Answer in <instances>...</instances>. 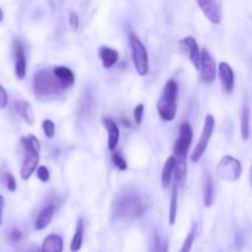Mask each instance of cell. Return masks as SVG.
<instances>
[{
  "instance_id": "1",
  "label": "cell",
  "mask_w": 252,
  "mask_h": 252,
  "mask_svg": "<svg viewBox=\"0 0 252 252\" xmlns=\"http://www.w3.org/2000/svg\"><path fill=\"white\" fill-rule=\"evenodd\" d=\"M150 207L144 194L137 191H123L113 201L112 214L117 220H133L142 217Z\"/></svg>"
},
{
  "instance_id": "2",
  "label": "cell",
  "mask_w": 252,
  "mask_h": 252,
  "mask_svg": "<svg viewBox=\"0 0 252 252\" xmlns=\"http://www.w3.org/2000/svg\"><path fill=\"white\" fill-rule=\"evenodd\" d=\"M32 90L38 100L52 101L63 95L68 89L54 75L52 68H44L37 71L32 78Z\"/></svg>"
},
{
  "instance_id": "3",
  "label": "cell",
  "mask_w": 252,
  "mask_h": 252,
  "mask_svg": "<svg viewBox=\"0 0 252 252\" xmlns=\"http://www.w3.org/2000/svg\"><path fill=\"white\" fill-rule=\"evenodd\" d=\"M177 94L179 86L174 79L167 80L162 90L161 97L158 101L157 110L160 118L164 121H172L176 117L177 112Z\"/></svg>"
},
{
  "instance_id": "4",
  "label": "cell",
  "mask_w": 252,
  "mask_h": 252,
  "mask_svg": "<svg viewBox=\"0 0 252 252\" xmlns=\"http://www.w3.org/2000/svg\"><path fill=\"white\" fill-rule=\"evenodd\" d=\"M129 44L133 63H134L138 74L140 76L147 75L149 71V57H148L147 48L134 32L129 33Z\"/></svg>"
},
{
  "instance_id": "5",
  "label": "cell",
  "mask_w": 252,
  "mask_h": 252,
  "mask_svg": "<svg viewBox=\"0 0 252 252\" xmlns=\"http://www.w3.org/2000/svg\"><path fill=\"white\" fill-rule=\"evenodd\" d=\"M241 174H243L241 162L235 158L230 157V155H225V157L221 158L218 166H217V175L224 181H238L240 179Z\"/></svg>"
},
{
  "instance_id": "6",
  "label": "cell",
  "mask_w": 252,
  "mask_h": 252,
  "mask_svg": "<svg viewBox=\"0 0 252 252\" xmlns=\"http://www.w3.org/2000/svg\"><path fill=\"white\" fill-rule=\"evenodd\" d=\"M192 137H193V132H192L191 125L187 122L182 123L180 127L179 139L174 145V155L177 161H186V157L192 143Z\"/></svg>"
},
{
  "instance_id": "7",
  "label": "cell",
  "mask_w": 252,
  "mask_h": 252,
  "mask_svg": "<svg viewBox=\"0 0 252 252\" xmlns=\"http://www.w3.org/2000/svg\"><path fill=\"white\" fill-rule=\"evenodd\" d=\"M214 126H216V120L212 115H207L206 121H204L203 129H202L201 137H199L198 143H197L196 148H194L193 153H192L191 160L193 162H198L201 160V158L203 157L204 152H206L207 147H208V143L211 140L212 135L214 132Z\"/></svg>"
},
{
  "instance_id": "8",
  "label": "cell",
  "mask_w": 252,
  "mask_h": 252,
  "mask_svg": "<svg viewBox=\"0 0 252 252\" xmlns=\"http://www.w3.org/2000/svg\"><path fill=\"white\" fill-rule=\"evenodd\" d=\"M199 78L201 81L206 85H211L216 80V74L217 68L214 59L209 54L207 49H203L201 52V61H199Z\"/></svg>"
},
{
  "instance_id": "9",
  "label": "cell",
  "mask_w": 252,
  "mask_h": 252,
  "mask_svg": "<svg viewBox=\"0 0 252 252\" xmlns=\"http://www.w3.org/2000/svg\"><path fill=\"white\" fill-rule=\"evenodd\" d=\"M12 52L15 57V74L19 79H24L26 76L27 63L26 54H25V47L20 39H15L12 44Z\"/></svg>"
},
{
  "instance_id": "10",
  "label": "cell",
  "mask_w": 252,
  "mask_h": 252,
  "mask_svg": "<svg viewBox=\"0 0 252 252\" xmlns=\"http://www.w3.org/2000/svg\"><path fill=\"white\" fill-rule=\"evenodd\" d=\"M180 46H181L182 52L186 53V56L189 57V62L198 70L199 61H201V51H199L198 43H197L196 39L191 36H187L180 41Z\"/></svg>"
},
{
  "instance_id": "11",
  "label": "cell",
  "mask_w": 252,
  "mask_h": 252,
  "mask_svg": "<svg viewBox=\"0 0 252 252\" xmlns=\"http://www.w3.org/2000/svg\"><path fill=\"white\" fill-rule=\"evenodd\" d=\"M199 9L202 10L207 19L214 25H219L221 21V11L217 0H197Z\"/></svg>"
},
{
  "instance_id": "12",
  "label": "cell",
  "mask_w": 252,
  "mask_h": 252,
  "mask_svg": "<svg viewBox=\"0 0 252 252\" xmlns=\"http://www.w3.org/2000/svg\"><path fill=\"white\" fill-rule=\"evenodd\" d=\"M25 152H26V155H25V159L22 161L20 174H21L22 180H29L38 165L39 152H37V150H25Z\"/></svg>"
},
{
  "instance_id": "13",
  "label": "cell",
  "mask_w": 252,
  "mask_h": 252,
  "mask_svg": "<svg viewBox=\"0 0 252 252\" xmlns=\"http://www.w3.org/2000/svg\"><path fill=\"white\" fill-rule=\"evenodd\" d=\"M218 74L219 78H220L223 90L225 91L226 94L233 93L234 85H235V78H234L233 68H231L228 63H220L218 68Z\"/></svg>"
},
{
  "instance_id": "14",
  "label": "cell",
  "mask_w": 252,
  "mask_h": 252,
  "mask_svg": "<svg viewBox=\"0 0 252 252\" xmlns=\"http://www.w3.org/2000/svg\"><path fill=\"white\" fill-rule=\"evenodd\" d=\"M57 211V204L56 203H48L41 212L38 213L36 219V223H34V226H36L37 230H43L44 228L48 226V224L51 223L52 219H53L54 213Z\"/></svg>"
},
{
  "instance_id": "15",
  "label": "cell",
  "mask_w": 252,
  "mask_h": 252,
  "mask_svg": "<svg viewBox=\"0 0 252 252\" xmlns=\"http://www.w3.org/2000/svg\"><path fill=\"white\" fill-rule=\"evenodd\" d=\"M102 122L108 133V149H110L111 152H113V150L116 149V147H117L118 140H120V128L116 125L115 121L111 120V118L108 117L103 118Z\"/></svg>"
},
{
  "instance_id": "16",
  "label": "cell",
  "mask_w": 252,
  "mask_h": 252,
  "mask_svg": "<svg viewBox=\"0 0 252 252\" xmlns=\"http://www.w3.org/2000/svg\"><path fill=\"white\" fill-rule=\"evenodd\" d=\"M52 70H53L54 75L59 79V81H61L66 89H70L71 86L75 84V75H74V73L68 68V66L57 65L53 66Z\"/></svg>"
},
{
  "instance_id": "17",
  "label": "cell",
  "mask_w": 252,
  "mask_h": 252,
  "mask_svg": "<svg viewBox=\"0 0 252 252\" xmlns=\"http://www.w3.org/2000/svg\"><path fill=\"white\" fill-rule=\"evenodd\" d=\"M98 57H100L101 62H102V65L106 69H110L113 65H116L118 62V58H120L118 52L107 46L101 47L100 51H98Z\"/></svg>"
},
{
  "instance_id": "18",
  "label": "cell",
  "mask_w": 252,
  "mask_h": 252,
  "mask_svg": "<svg viewBox=\"0 0 252 252\" xmlns=\"http://www.w3.org/2000/svg\"><path fill=\"white\" fill-rule=\"evenodd\" d=\"M41 252H63V239L61 235L51 234L43 240Z\"/></svg>"
},
{
  "instance_id": "19",
  "label": "cell",
  "mask_w": 252,
  "mask_h": 252,
  "mask_svg": "<svg viewBox=\"0 0 252 252\" xmlns=\"http://www.w3.org/2000/svg\"><path fill=\"white\" fill-rule=\"evenodd\" d=\"M175 169H176V159L175 157L167 158V160L165 161L164 167H162L161 171V185L164 189H167L171 184L172 179H174V174H175Z\"/></svg>"
},
{
  "instance_id": "20",
  "label": "cell",
  "mask_w": 252,
  "mask_h": 252,
  "mask_svg": "<svg viewBox=\"0 0 252 252\" xmlns=\"http://www.w3.org/2000/svg\"><path fill=\"white\" fill-rule=\"evenodd\" d=\"M84 241V219L79 218L78 223H76L75 234L73 236V240L70 244V251L71 252H78L83 246Z\"/></svg>"
},
{
  "instance_id": "21",
  "label": "cell",
  "mask_w": 252,
  "mask_h": 252,
  "mask_svg": "<svg viewBox=\"0 0 252 252\" xmlns=\"http://www.w3.org/2000/svg\"><path fill=\"white\" fill-rule=\"evenodd\" d=\"M16 110L22 118L26 121L29 125H33L34 122V113L32 110V106L27 101H19L16 103Z\"/></svg>"
},
{
  "instance_id": "22",
  "label": "cell",
  "mask_w": 252,
  "mask_h": 252,
  "mask_svg": "<svg viewBox=\"0 0 252 252\" xmlns=\"http://www.w3.org/2000/svg\"><path fill=\"white\" fill-rule=\"evenodd\" d=\"M214 199V181L212 176H207L206 181H204V189H203V201L204 206L207 208L212 207Z\"/></svg>"
},
{
  "instance_id": "23",
  "label": "cell",
  "mask_w": 252,
  "mask_h": 252,
  "mask_svg": "<svg viewBox=\"0 0 252 252\" xmlns=\"http://www.w3.org/2000/svg\"><path fill=\"white\" fill-rule=\"evenodd\" d=\"M177 191H179V184L174 180V189H172L171 194V202H170V213H169V224L174 225L176 221V214H177Z\"/></svg>"
},
{
  "instance_id": "24",
  "label": "cell",
  "mask_w": 252,
  "mask_h": 252,
  "mask_svg": "<svg viewBox=\"0 0 252 252\" xmlns=\"http://www.w3.org/2000/svg\"><path fill=\"white\" fill-rule=\"evenodd\" d=\"M241 137L245 140L250 137V108L248 105L244 106L241 112Z\"/></svg>"
},
{
  "instance_id": "25",
  "label": "cell",
  "mask_w": 252,
  "mask_h": 252,
  "mask_svg": "<svg viewBox=\"0 0 252 252\" xmlns=\"http://www.w3.org/2000/svg\"><path fill=\"white\" fill-rule=\"evenodd\" d=\"M20 142H21L25 150H37V152L41 150V143H39V140L32 134L22 137L21 139H20Z\"/></svg>"
},
{
  "instance_id": "26",
  "label": "cell",
  "mask_w": 252,
  "mask_h": 252,
  "mask_svg": "<svg viewBox=\"0 0 252 252\" xmlns=\"http://www.w3.org/2000/svg\"><path fill=\"white\" fill-rule=\"evenodd\" d=\"M194 238H196V224H193V228L191 229V231L189 233V235L185 239L184 244H182V248L180 252H189L191 251L192 246H193Z\"/></svg>"
},
{
  "instance_id": "27",
  "label": "cell",
  "mask_w": 252,
  "mask_h": 252,
  "mask_svg": "<svg viewBox=\"0 0 252 252\" xmlns=\"http://www.w3.org/2000/svg\"><path fill=\"white\" fill-rule=\"evenodd\" d=\"M42 128H43V133L47 138H53L56 134V125L52 122L51 120H44L42 123Z\"/></svg>"
},
{
  "instance_id": "28",
  "label": "cell",
  "mask_w": 252,
  "mask_h": 252,
  "mask_svg": "<svg viewBox=\"0 0 252 252\" xmlns=\"http://www.w3.org/2000/svg\"><path fill=\"white\" fill-rule=\"evenodd\" d=\"M112 162L115 164V166L117 167V169L121 170V171L127 170V162H126L125 158L122 157L121 153H115V154L112 155Z\"/></svg>"
},
{
  "instance_id": "29",
  "label": "cell",
  "mask_w": 252,
  "mask_h": 252,
  "mask_svg": "<svg viewBox=\"0 0 252 252\" xmlns=\"http://www.w3.org/2000/svg\"><path fill=\"white\" fill-rule=\"evenodd\" d=\"M133 116H134V122L137 123L138 126L142 125L143 116H144V105H143V103H139V105L134 108Z\"/></svg>"
},
{
  "instance_id": "30",
  "label": "cell",
  "mask_w": 252,
  "mask_h": 252,
  "mask_svg": "<svg viewBox=\"0 0 252 252\" xmlns=\"http://www.w3.org/2000/svg\"><path fill=\"white\" fill-rule=\"evenodd\" d=\"M37 176L42 182H47L49 180V170L46 166H39L37 169Z\"/></svg>"
},
{
  "instance_id": "31",
  "label": "cell",
  "mask_w": 252,
  "mask_h": 252,
  "mask_svg": "<svg viewBox=\"0 0 252 252\" xmlns=\"http://www.w3.org/2000/svg\"><path fill=\"white\" fill-rule=\"evenodd\" d=\"M5 179H6V187L10 192L16 191V180L12 176L11 174L5 175Z\"/></svg>"
},
{
  "instance_id": "32",
  "label": "cell",
  "mask_w": 252,
  "mask_h": 252,
  "mask_svg": "<svg viewBox=\"0 0 252 252\" xmlns=\"http://www.w3.org/2000/svg\"><path fill=\"white\" fill-rule=\"evenodd\" d=\"M69 25L73 30H78L79 25H80V20H79V16L75 14V12H71L69 15Z\"/></svg>"
},
{
  "instance_id": "33",
  "label": "cell",
  "mask_w": 252,
  "mask_h": 252,
  "mask_svg": "<svg viewBox=\"0 0 252 252\" xmlns=\"http://www.w3.org/2000/svg\"><path fill=\"white\" fill-rule=\"evenodd\" d=\"M9 238L12 243H19V241L22 239L21 230H19V229H12L9 234Z\"/></svg>"
},
{
  "instance_id": "34",
  "label": "cell",
  "mask_w": 252,
  "mask_h": 252,
  "mask_svg": "<svg viewBox=\"0 0 252 252\" xmlns=\"http://www.w3.org/2000/svg\"><path fill=\"white\" fill-rule=\"evenodd\" d=\"M7 93L1 85H0V108H5L7 105Z\"/></svg>"
},
{
  "instance_id": "35",
  "label": "cell",
  "mask_w": 252,
  "mask_h": 252,
  "mask_svg": "<svg viewBox=\"0 0 252 252\" xmlns=\"http://www.w3.org/2000/svg\"><path fill=\"white\" fill-rule=\"evenodd\" d=\"M4 208H5V201L4 197L0 194V225L2 224V217H4Z\"/></svg>"
},
{
  "instance_id": "36",
  "label": "cell",
  "mask_w": 252,
  "mask_h": 252,
  "mask_svg": "<svg viewBox=\"0 0 252 252\" xmlns=\"http://www.w3.org/2000/svg\"><path fill=\"white\" fill-rule=\"evenodd\" d=\"M154 252H169V246H167L166 241H164V243L160 244L159 249L154 250Z\"/></svg>"
},
{
  "instance_id": "37",
  "label": "cell",
  "mask_w": 252,
  "mask_h": 252,
  "mask_svg": "<svg viewBox=\"0 0 252 252\" xmlns=\"http://www.w3.org/2000/svg\"><path fill=\"white\" fill-rule=\"evenodd\" d=\"M2 19H4V12H2V10L0 9V22L2 21Z\"/></svg>"
},
{
  "instance_id": "38",
  "label": "cell",
  "mask_w": 252,
  "mask_h": 252,
  "mask_svg": "<svg viewBox=\"0 0 252 252\" xmlns=\"http://www.w3.org/2000/svg\"><path fill=\"white\" fill-rule=\"evenodd\" d=\"M26 252H34V251H26Z\"/></svg>"
}]
</instances>
